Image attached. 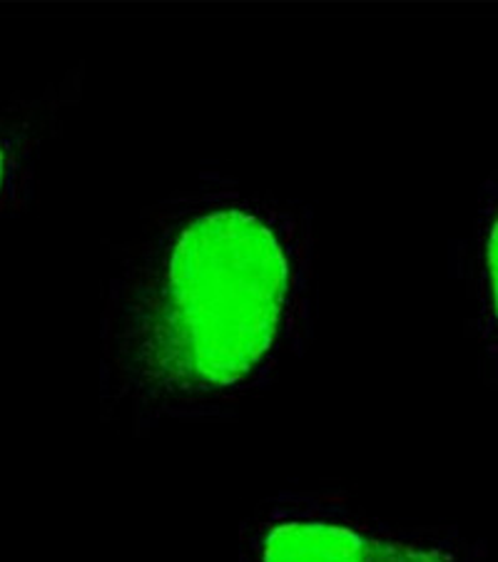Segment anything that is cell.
<instances>
[{
	"instance_id": "1",
	"label": "cell",
	"mask_w": 498,
	"mask_h": 562,
	"mask_svg": "<svg viewBox=\"0 0 498 562\" xmlns=\"http://www.w3.org/2000/svg\"><path fill=\"white\" fill-rule=\"evenodd\" d=\"M307 204L204 175L159 202L110 277L102 393L140 424L218 414L305 339Z\"/></svg>"
},
{
	"instance_id": "3",
	"label": "cell",
	"mask_w": 498,
	"mask_h": 562,
	"mask_svg": "<svg viewBox=\"0 0 498 562\" xmlns=\"http://www.w3.org/2000/svg\"><path fill=\"white\" fill-rule=\"evenodd\" d=\"M462 277L478 349L498 381V170L478 192L474 227L462 251Z\"/></svg>"
},
{
	"instance_id": "2",
	"label": "cell",
	"mask_w": 498,
	"mask_h": 562,
	"mask_svg": "<svg viewBox=\"0 0 498 562\" xmlns=\"http://www.w3.org/2000/svg\"><path fill=\"white\" fill-rule=\"evenodd\" d=\"M242 562H488L456 526L391 522L327 493H281L242 530Z\"/></svg>"
}]
</instances>
